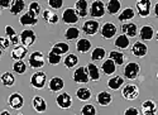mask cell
<instances>
[{"instance_id": "1", "label": "cell", "mask_w": 158, "mask_h": 115, "mask_svg": "<svg viewBox=\"0 0 158 115\" xmlns=\"http://www.w3.org/2000/svg\"><path fill=\"white\" fill-rule=\"evenodd\" d=\"M140 72V66L137 62H129L124 67V75L128 80H135Z\"/></svg>"}, {"instance_id": "2", "label": "cell", "mask_w": 158, "mask_h": 115, "mask_svg": "<svg viewBox=\"0 0 158 115\" xmlns=\"http://www.w3.org/2000/svg\"><path fill=\"white\" fill-rule=\"evenodd\" d=\"M46 81H47V75L42 71L35 72L34 75H32V77H31V85L34 88H38V90H41V88L44 87Z\"/></svg>"}, {"instance_id": "3", "label": "cell", "mask_w": 158, "mask_h": 115, "mask_svg": "<svg viewBox=\"0 0 158 115\" xmlns=\"http://www.w3.org/2000/svg\"><path fill=\"white\" fill-rule=\"evenodd\" d=\"M122 95L124 99L127 100H135L138 96H139V88L137 85H133V84H128L123 87V91H122Z\"/></svg>"}, {"instance_id": "4", "label": "cell", "mask_w": 158, "mask_h": 115, "mask_svg": "<svg viewBox=\"0 0 158 115\" xmlns=\"http://www.w3.org/2000/svg\"><path fill=\"white\" fill-rule=\"evenodd\" d=\"M35 39H37V35L32 29H25L20 33V42L24 47H27V48L33 46Z\"/></svg>"}, {"instance_id": "5", "label": "cell", "mask_w": 158, "mask_h": 115, "mask_svg": "<svg viewBox=\"0 0 158 115\" xmlns=\"http://www.w3.org/2000/svg\"><path fill=\"white\" fill-rule=\"evenodd\" d=\"M44 57L43 53L39 52V51H35L29 56V66L32 68H41L44 66Z\"/></svg>"}, {"instance_id": "6", "label": "cell", "mask_w": 158, "mask_h": 115, "mask_svg": "<svg viewBox=\"0 0 158 115\" xmlns=\"http://www.w3.org/2000/svg\"><path fill=\"white\" fill-rule=\"evenodd\" d=\"M8 104L11 109H14V110H19L23 108L24 105V97L19 94V92H13L9 99H8Z\"/></svg>"}, {"instance_id": "7", "label": "cell", "mask_w": 158, "mask_h": 115, "mask_svg": "<svg viewBox=\"0 0 158 115\" xmlns=\"http://www.w3.org/2000/svg\"><path fill=\"white\" fill-rule=\"evenodd\" d=\"M105 14V5L100 0H96L90 6V15L93 18H101Z\"/></svg>"}, {"instance_id": "8", "label": "cell", "mask_w": 158, "mask_h": 115, "mask_svg": "<svg viewBox=\"0 0 158 115\" xmlns=\"http://www.w3.org/2000/svg\"><path fill=\"white\" fill-rule=\"evenodd\" d=\"M72 79L77 84H87L90 81L89 79V75H87V71H86V67H78L75 72H73V76Z\"/></svg>"}, {"instance_id": "9", "label": "cell", "mask_w": 158, "mask_h": 115, "mask_svg": "<svg viewBox=\"0 0 158 115\" xmlns=\"http://www.w3.org/2000/svg\"><path fill=\"white\" fill-rule=\"evenodd\" d=\"M99 28H100L99 22H96V20H94V19L85 22L84 25H82V31H84V33L87 34V35H95V34L98 33Z\"/></svg>"}, {"instance_id": "10", "label": "cell", "mask_w": 158, "mask_h": 115, "mask_svg": "<svg viewBox=\"0 0 158 115\" xmlns=\"http://www.w3.org/2000/svg\"><path fill=\"white\" fill-rule=\"evenodd\" d=\"M116 31L118 29H116L114 23L106 22L101 28V35H102V38H105V39H111V38L116 34Z\"/></svg>"}, {"instance_id": "11", "label": "cell", "mask_w": 158, "mask_h": 115, "mask_svg": "<svg viewBox=\"0 0 158 115\" xmlns=\"http://www.w3.org/2000/svg\"><path fill=\"white\" fill-rule=\"evenodd\" d=\"M151 5L152 3L149 0H139L137 2V10H138V14L142 18H147L151 13Z\"/></svg>"}, {"instance_id": "12", "label": "cell", "mask_w": 158, "mask_h": 115, "mask_svg": "<svg viewBox=\"0 0 158 115\" xmlns=\"http://www.w3.org/2000/svg\"><path fill=\"white\" fill-rule=\"evenodd\" d=\"M56 103L61 109H70L72 106V97L67 92H62L57 96Z\"/></svg>"}, {"instance_id": "13", "label": "cell", "mask_w": 158, "mask_h": 115, "mask_svg": "<svg viewBox=\"0 0 158 115\" xmlns=\"http://www.w3.org/2000/svg\"><path fill=\"white\" fill-rule=\"evenodd\" d=\"M62 19H63L64 23H67V24H76L80 18L77 17L73 8H67V9H64V11L62 13Z\"/></svg>"}, {"instance_id": "14", "label": "cell", "mask_w": 158, "mask_h": 115, "mask_svg": "<svg viewBox=\"0 0 158 115\" xmlns=\"http://www.w3.org/2000/svg\"><path fill=\"white\" fill-rule=\"evenodd\" d=\"M139 37H140V39L144 41V42L152 41L153 37H154L153 27H151V25H143V27L140 28V31H139Z\"/></svg>"}, {"instance_id": "15", "label": "cell", "mask_w": 158, "mask_h": 115, "mask_svg": "<svg viewBox=\"0 0 158 115\" xmlns=\"http://www.w3.org/2000/svg\"><path fill=\"white\" fill-rule=\"evenodd\" d=\"M28 53V48L24 47V46H17L13 48L11 53H10V57L14 60V61H22L25 56Z\"/></svg>"}, {"instance_id": "16", "label": "cell", "mask_w": 158, "mask_h": 115, "mask_svg": "<svg viewBox=\"0 0 158 115\" xmlns=\"http://www.w3.org/2000/svg\"><path fill=\"white\" fill-rule=\"evenodd\" d=\"M142 113L143 115H156L157 105L153 100H146L142 103Z\"/></svg>"}, {"instance_id": "17", "label": "cell", "mask_w": 158, "mask_h": 115, "mask_svg": "<svg viewBox=\"0 0 158 115\" xmlns=\"http://www.w3.org/2000/svg\"><path fill=\"white\" fill-rule=\"evenodd\" d=\"M131 52L135 57H144L148 52V47L143 42H135L131 47Z\"/></svg>"}, {"instance_id": "18", "label": "cell", "mask_w": 158, "mask_h": 115, "mask_svg": "<svg viewBox=\"0 0 158 115\" xmlns=\"http://www.w3.org/2000/svg\"><path fill=\"white\" fill-rule=\"evenodd\" d=\"M122 32L128 38H131V37H135L138 34V27L134 23H124L122 25Z\"/></svg>"}, {"instance_id": "19", "label": "cell", "mask_w": 158, "mask_h": 115, "mask_svg": "<svg viewBox=\"0 0 158 115\" xmlns=\"http://www.w3.org/2000/svg\"><path fill=\"white\" fill-rule=\"evenodd\" d=\"M32 105H33V109L37 113H44L47 110V103H46V100L41 96H34L33 100H32Z\"/></svg>"}, {"instance_id": "20", "label": "cell", "mask_w": 158, "mask_h": 115, "mask_svg": "<svg viewBox=\"0 0 158 115\" xmlns=\"http://www.w3.org/2000/svg\"><path fill=\"white\" fill-rule=\"evenodd\" d=\"M96 101H98V104L101 105V106H108V105L111 104L113 96H111V94L108 92V91H101V92L98 94Z\"/></svg>"}, {"instance_id": "21", "label": "cell", "mask_w": 158, "mask_h": 115, "mask_svg": "<svg viewBox=\"0 0 158 115\" xmlns=\"http://www.w3.org/2000/svg\"><path fill=\"white\" fill-rule=\"evenodd\" d=\"M75 11L78 18H85L87 15V2L86 0H78V2H76Z\"/></svg>"}, {"instance_id": "22", "label": "cell", "mask_w": 158, "mask_h": 115, "mask_svg": "<svg viewBox=\"0 0 158 115\" xmlns=\"http://www.w3.org/2000/svg\"><path fill=\"white\" fill-rule=\"evenodd\" d=\"M64 86V82L61 77H53V79H51L49 82H48V88L52 91V92H58L61 91L62 88Z\"/></svg>"}, {"instance_id": "23", "label": "cell", "mask_w": 158, "mask_h": 115, "mask_svg": "<svg viewBox=\"0 0 158 115\" xmlns=\"http://www.w3.org/2000/svg\"><path fill=\"white\" fill-rule=\"evenodd\" d=\"M86 71H87L90 80H93V81H99L100 80V70L96 65H94V63H89V65L86 66Z\"/></svg>"}, {"instance_id": "24", "label": "cell", "mask_w": 158, "mask_h": 115, "mask_svg": "<svg viewBox=\"0 0 158 115\" xmlns=\"http://www.w3.org/2000/svg\"><path fill=\"white\" fill-rule=\"evenodd\" d=\"M5 33H6V38L10 41V44H14L17 47L19 44V42H20V38L17 34V32L14 31V28H11L10 25H6L5 27Z\"/></svg>"}, {"instance_id": "25", "label": "cell", "mask_w": 158, "mask_h": 115, "mask_svg": "<svg viewBox=\"0 0 158 115\" xmlns=\"http://www.w3.org/2000/svg\"><path fill=\"white\" fill-rule=\"evenodd\" d=\"M70 51V46L67 44V43H64V42H58V43H56L53 47H52V49H51V52H53V53H56V55H58V56H61L62 57V55H66Z\"/></svg>"}, {"instance_id": "26", "label": "cell", "mask_w": 158, "mask_h": 115, "mask_svg": "<svg viewBox=\"0 0 158 115\" xmlns=\"http://www.w3.org/2000/svg\"><path fill=\"white\" fill-rule=\"evenodd\" d=\"M19 22L22 25H35L38 23V18L34 17L33 14H31V13H25V14H23L20 18H19Z\"/></svg>"}, {"instance_id": "27", "label": "cell", "mask_w": 158, "mask_h": 115, "mask_svg": "<svg viewBox=\"0 0 158 115\" xmlns=\"http://www.w3.org/2000/svg\"><path fill=\"white\" fill-rule=\"evenodd\" d=\"M109 60H111L115 66H120V65H124V61H125V57L122 52H118V51H111L109 53Z\"/></svg>"}, {"instance_id": "28", "label": "cell", "mask_w": 158, "mask_h": 115, "mask_svg": "<svg viewBox=\"0 0 158 115\" xmlns=\"http://www.w3.org/2000/svg\"><path fill=\"white\" fill-rule=\"evenodd\" d=\"M120 8H122V4H120L119 0H110V2H108V4H106V10L111 15L118 14Z\"/></svg>"}, {"instance_id": "29", "label": "cell", "mask_w": 158, "mask_h": 115, "mask_svg": "<svg viewBox=\"0 0 158 115\" xmlns=\"http://www.w3.org/2000/svg\"><path fill=\"white\" fill-rule=\"evenodd\" d=\"M91 90L89 87H80V88H77V91H76V96L78 100H81V101H87L91 99Z\"/></svg>"}, {"instance_id": "30", "label": "cell", "mask_w": 158, "mask_h": 115, "mask_svg": "<svg viewBox=\"0 0 158 115\" xmlns=\"http://www.w3.org/2000/svg\"><path fill=\"white\" fill-rule=\"evenodd\" d=\"M43 19H44V22L46 23H48V24H57L58 23V20H60V18H58V15L57 14H55L53 11H51V10H48V9H46L44 11H43Z\"/></svg>"}, {"instance_id": "31", "label": "cell", "mask_w": 158, "mask_h": 115, "mask_svg": "<svg viewBox=\"0 0 158 115\" xmlns=\"http://www.w3.org/2000/svg\"><path fill=\"white\" fill-rule=\"evenodd\" d=\"M25 8V3L23 0H14L10 6V13L13 15H17V14H20V13L24 10Z\"/></svg>"}, {"instance_id": "32", "label": "cell", "mask_w": 158, "mask_h": 115, "mask_svg": "<svg viewBox=\"0 0 158 115\" xmlns=\"http://www.w3.org/2000/svg\"><path fill=\"white\" fill-rule=\"evenodd\" d=\"M122 85H124V79L122 76H114L108 81V86L111 90H118V88L122 87Z\"/></svg>"}, {"instance_id": "33", "label": "cell", "mask_w": 158, "mask_h": 115, "mask_svg": "<svg viewBox=\"0 0 158 115\" xmlns=\"http://www.w3.org/2000/svg\"><path fill=\"white\" fill-rule=\"evenodd\" d=\"M135 17V13H134V10L131 9V8H127V9H124L120 14H119V20L120 22H123V23H128L129 20H131Z\"/></svg>"}, {"instance_id": "34", "label": "cell", "mask_w": 158, "mask_h": 115, "mask_svg": "<svg viewBox=\"0 0 158 115\" xmlns=\"http://www.w3.org/2000/svg\"><path fill=\"white\" fill-rule=\"evenodd\" d=\"M76 48H77V51L80 53H87L91 49V42L89 39H86V38H82V39H80L77 42Z\"/></svg>"}, {"instance_id": "35", "label": "cell", "mask_w": 158, "mask_h": 115, "mask_svg": "<svg viewBox=\"0 0 158 115\" xmlns=\"http://www.w3.org/2000/svg\"><path fill=\"white\" fill-rule=\"evenodd\" d=\"M101 70H102V72L105 75H114L115 71H116V66H115V63L111 60H106L102 63Z\"/></svg>"}, {"instance_id": "36", "label": "cell", "mask_w": 158, "mask_h": 115, "mask_svg": "<svg viewBox=\"0 0 158 115\" xmlns=\"http://www.w3.org/2000/svg\"><path fill=\"white\" fill-rule=\"evenodd\" d=\"M78 35H80V29L77 27H70L66 29L64 32V37L67 41H73V39H77Z\"/></svg>"}, {"instance_id": "37", "label": "cell", "mask_w": 158, "mask_h": 115, "mask_svg": "<svg viewBox=\"0 0 158 115\" xmlns=\"http://www.w3.org/2000/svg\"><path fill=\"white\" fill-rule=\"evenodd\" d=\"M0 80H2L3 85H5L6 87H11L15 82V77L11 72H4L2 75V77H0Z\"/></svg>"}, {"instance_id": "38", "label": "cell", "mask_w": 158, "mask_h": 115, "mask_svg": "<svg viewBox=\"0 0 158 115\" xmlns=\"http://www.w3.org/2000/svg\"><path fill=\"white\" fill-rule=\"evenodd\" d=\"M114 44H115L118 48H120V49H127V48L129 47L130 42H129V38H128L127 35L122 34V35H119V37H118L116 39H115Z\"/></svg>"}, {"instance_id": "39", "label": "cell", "mask_w": 158, "mask_h": 115, "mask_svg": "<svg viewBox=\"0 0 158 115\" xmlns=\"http://www.w3.org/2000/svg\"><path fill=\"white\" fill-rule=\"evenodd\" d=\"M105 56H106V51H105L102 47H96L93 53H91V60L93 61H101L105 58Z\"/></svg>"}, {"instance_id": "40", "label": "cell", "mask_w": 158, "mask_h": 115, "mask_svg": "<svg viewBox=\"0 0 158 115\" xmlns=\"http://www.w3.org/2000/svg\"><path fill=\"white\" fill-rule=\"evenodd\" d=\"M63 63H64V66L67 68H73L78 63V57L76 55H73V53L67 55V56H66V58H64V61H63Z\"/></svg>"}, {"instance_id": "41", "label": "cell", "mask_w": 158, "mask_h": 115, "mask_svg": "<svg viewBox=\"0 0 158 115\" xmlns=\"http://www.w3.org/2000/svg\"><path fill=\"white\" fill-rule=\"evenodd\" d=\"M13 71L18 75H23L27 71V65H25L24 61H15L14 65H13Z\"/></svg>"}, {"instance_id": "42", "label": "cell", "mask_w": 158, "mask_h": 115, "mask_svg": "<svg viewBox=\"0 0 158 115\" xmlns=\"http://www.w3.org/2000/svg\"><path fill=\"white\" fill-rule=\"evenodd\" d=\"M81 115H96V109L93 104H86L81 109Z\"/></svg>"}, {"instance_id": "43", "label": "cell", "mask_w": 158, "mask_h": 115, "mask_svg": "<svg viewBox=\"0 0 158 115\" xmlns=\"http://www.w3.org/2000/svg\"><path fill=\"white\" fill-rule=\"evenodd\" d=\"M28 11L31 13V14H33L34 17L38 18V15L41 14V5H39V3H37V2H32L29 4V10Z\"/></svg>"}, {"instance_id": "44", "label": "cell", "mask_w": 158, "mask_h": 115, "mask_svg": "<svg viewBox=\"0 0 158 115\" xmlns=\"http://www.w3.org/2000/svg\"><path fill=\"white\" fill-rule=\"evenodd\" d=\"M60 62H61V56H58V55H56L53 52L48 53V63H49V65L56 66V65H58Z\"/></svg>"}, {"instance_id": "45", "label": "cell", "mask_w": 158, "mask_h": 115, "mask_svg": "<svg viewBox=\"0 0 158 115\" xmlns=\"http://www.w3.org/2000/svg\"><path fill=\"white\" fill-rule=\"evenodd\" d=\"M48 5L52 9H61L63 5V2L62 0H48Z\"/></svg>"}, {"instance_id": "46", "label": "cell", "mask_w": 158, "mask_h": 115, "mask_svg": "<svg viewBox=\"0 0 158 115\" xmlns=\"http://www.w3.org/2000/svg\"><path fill=\"white\" fill-rule=\"evenodd\" d=\"M10 46V41L6 37H0V49H6Z\"/></svg>"}, {"instance_id": "47", "label": "cell", "mask_w": 158, "mask_h": 115, "mask_svg": "<svg viewBox=\"0 0 158 115\" xmlns=\"http://www.w3.org/2000/svg\"><path fill=\"white\" fill-rule=\"evenodd\" d=\"M124 115H140V113H139V110H138L137 108L130 106V108H128V109L124 111Z\"/></svg>"}, {"instance_id": "48", "label": "cell", "mask_w": 158, "mask_h": 115, "mask_svg": "<svg viewBox=\"0 0 158 115\" xmlns=\"http://www.w3.org/2000/svg\"><path fill=\"white\" fill-rule=\"evenodd\" d=\"M11 4H13L11 0H0V6L4 8V9H6V8H9V9H10Z\"/></svg>"}, {"instance_id": "49", "label": "cell", "mask_w": 158, "mask_h": 115, "mask_svg": "<svg viewBox=\"0 0 158 115\" xmlns=\"http://www.w3.org/2000/svg\"><path fill=\"white\" fill-rule=\"evenodd\" d=\"M0 115H10V113H9V111H6V110H4V111L0 113Z\"/></svg>"}, {"instance_id": "50", "label": "cell", "mask_w": 158, "mask_h": 115, "mask_svg": "<svg viewBox=\"0 0 158 115\" xmlns=\"http://www.w3.org/2000/svg\"><path fill=\"white\" fill-rule=\"evenodd\" d=\"M2 56H3V51L0 49V58H2Z\"/></svg>"}, {"instance_id": "51", "label": "cell", "mask_w": 158, "mask_h": 115, "mask_svg": "<svg viewBox=\"0 0 158 115\" xmlns=\"http://www.w3.org/2000/svg\"><path fill=\"white\" fill-rule=\"evenodd\" d=\"M18 115H23V114H18Z\"/></svg>"}]
</instances>
